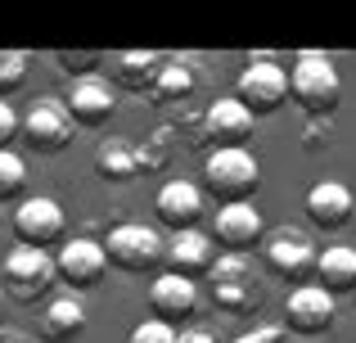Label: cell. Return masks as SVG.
I'll return each instance as SVG.
<instances>
[{"label": "cell", "instance_id": "cell-21", "mask_svg": "<svg viewBox=\"0 0 356 343\" xmlns=\"http://www.w3.org/2000/svg\"><path fill=\"white\" fill-rule=\"evenodd\" d=\"M163 59H167V54H158V50H122V54H113L108 63H113V77H118L127 90H154Z\"/></svg>", "mask_w": 356, "mask_h": 343}, {"label": "cell", "instance_id": "cell-6", "mask_svg": "<svg viewBox=\"0 0 356 343\" xmlns=\"http://www.w3.org/2000/svg\"><path fill=\"white\" fill-rule=\"evenodd\" d=\"M18 136H23L27 150H36V154H63L77 141V127H72V118H68V109H63L59 95H41L18 118Z\"/></svg>", "mask_w": 356, "mask_h": 343}, {"label": "cell", "instance_id": "cell-3", "mask_svg": "<svg viewBox=\"0 0 356 343\" xmlns=\"http://www.w3.org/2000/svg\"><path fill=\"white\" fill-rule=\"evenodd\" d=\"M208 298H212V308L226 312V317H248V312L261 308L266 294H261V280H257L248 257L226 253V257H217L212 271H208Z\"/></svg>", "mask_w": 356, "mask_h": 343}, {"label": "cell", "instance_id": "cell-4", "mask_svg": "<svg viewBox=\"0 0 356 343\" xmlns=\"http://www.w3.org/2000/svg\"><path fill=\"white\" fill-rule=\"evenodd\" d=\"M59 271H54V253L50 248H32V244H18L9 248L5 266H0V289L9 294L14 303H36L54 289Z\"/></svg>", "mask_w": 356, "mask_h": 343}, {"label": "cell", "instance_id": "cell-19", "mask_svg": "<svg viewBox=\"0 0 356 343\" xmlns=\"http://www.w3.org/2000/svg\"><path fill=\"white\" fill-rule=\"evenodd\" d=\"M316 285H321L325 294H334V298H343V294H356V248L348 244H330L316 253Z\"/></svg>", "mask_w": 356, "mask_h": 343}, {"label": "cell", "instance_id": "cell-12", "mask_svg": "<svg viewBox=\"0 0 356 343\" xmlns=\"http://www.w3.org/2000/svg\"><path fill=\"white\" fill-rule=\"evenodd\" d=\"M154 212L172 235H181V230H199L203 212H208V199H203V190L194 181H181V176H176V181H167L163 190H158Z\"/></svg>", "mask_w": 356, "mask_h": 343}, {"label": "cell", "instance_id": "cell-27", "mask_svg": "<svg viewBox=\"0 0 356 343\" xmlns=\"http://www.w3.org/2000/svg\"><path fill=\"white\" fill-rule=\"evenodd\" d=\"M176 339H181V330H176V326H163V321L149 317V321H140V326L131 330L127 343H176Z\"/></svg>", "mask_w": 356, "mask_h": 343}, {"label": "cell", "instance_id": "cell-5", "mask_svg": "<svg viewBox=\"0 0 356 343\" xmlns=\"http://www.w3.org/2000/svg\"><path fill=\"white\" fill-rule=\"evenodd\" d=\"M99 244H104L108 266L131 271V276H145V271H154V266L163 262L167 239L158 235L154 226H145V221H122V226H113Z\"/></svg>", "mask_w": 356, "mask_h": 343}, {"label": "cell", "instance_id": "cell-10", "mask_svg": "<svg viewBox=\"0 0 356 343\" xmlns=\"http://www.w3.org/2000/svg\"><path fill=\"white\" fill-rule=\"evenodd\" d=\"M252 136V113L239 104V99H212L208 113H203L199 131H194V141L208 145L212 150H243V141Z\"/></svg>", "mask_w": 356, "mask_h": 343}, {"label": "cell", "instance_id": "cell-28", "mask_svg": "<svg viewBox=\"0 0 356 343\" xmlns=\"http://www.w3.org/2000/svg\"><path fill=\"white\" fill-rule=\"evenodd\" d=\"M330 136H334V122H330V118H307V127H302V145H307V150L330 145Z\"/></svg>", "mask_w": 356, "mask_h": 343}, {"label": "cell", "instance_id": "cell-17", "mask_svg": "<svg viewBox=\"0 0 356 343\" xmlns=\"http://www.w3.org/2000/svg\"><path fill=\"white\" fill-rule=\"evenodd\" d=\"M14 235L32 248H45L63 235V208L50 199V194H27L14 208Z\"/></svg>", "mask_w": 356, "mask_h": 343}, {"label": "cell", "instance_id": "cell-7", "mask_svg": "<svg viewBox=\"0 0 356 343\" xmlns=\"http://www.w3.org/2000/svg\"><path fill=\"white\" fill-rule=\"evenodd\" d=\"M235 99L248 109L252 118L280 113V109H284V99H289V68H280V63L266 59V54L248 59V68H243L239 81H235Z\"/></svg>", "mask_w": 356, "mask_h": 343}, {"label": "cell", "instance_id": "cell-9", "mask_svg": "<svg viewBox=\"0 0 356 343\" xmlns=\"http://www.w3.org/2000/svg\"><path fill=\"white\" fill-rule=\"evenodd\" d=\"M334 317H339V298L325 294L321 285L312 280V285H293V289H289L284 321H280V326L293 330V335H302V339H316V335H325V330L334 326Z\"/></svg>", "mask_w": 356, "mask_h": 343}, {"label": "cell", "instance_id": "cell-29", "mask_svg": "<svg viewBox=\"0 0 356 343\" xmlns=\"http://www.w3.org/2000/svg\"><path fill=\"white\" fill-rule=\"evenodd\" d=\"M284 335H289L284 326H252V330H243L235 343H284Z\"/></svg>", "mask_w": 356, "mask_h": 343}, {"label": "cell", "instance_id": "cell-22", "mask_svg": "<svg viewBox=\"0 0 356 343\" xmlns=\"http://www.w3.org/2000/svg\"><path fill=\"white\" fill-rule=\"evenodd\" d=\"M194 81H199V72H194V59H190V54L163 59V68H158V81H154L158 104H181V99H190V95H194Z\"/></svg>", "mask_w": 356, "mask_h": 343}, {"label": "cell", "instance_id": "cell-26", "mask_svg": "<svg viewBox=\"0 0 356 343\" xmlns=\"http://www.w3.org/2000/svg\"><path fill=\"white\" fill-rule=\"evenodd\" d=\"M27 72H32V59L23 50H0V99H9L14 90H23Z\"/></svg>", "mask_w": 356, "mask_h": 343}, {"label": "cell", "instance_id": "cell-18", "mask_svg": "<svg viewBox=\"0 0 356 343\" xmlns=\"http://www.w3.org/2000/svg\"><path fill=\"white\" fill-rule=\"evenodd\" d=\"M149 312H154V321H163V326H181V321H190L194 312H199V285L185 280V276H154V285H149Z\"/></svg>", "mask_w": 356, "mask_h": 343}, {"label": "cell", "instance_id": "cell-8", "mask_svg": "<svg viewBox=\"0 0 356 343\" xmlns=\"http://www.w3.org/2000/svg\"><path fill=\"white\" fill-rule=\"evenodd\" d=\"M316 253H321V248L298 226H275L261 239V257H266V266L280 280H307V276L316 271Z\"/></svg>", "mask_w": 356, "mask_h": 343}, {"label": "cell", "instance_id": "cell-14", "mask_svg": "<svg viewBox=\"0 0 356 343\" xmlns=\"http://www.w3.org/2000/svg\"><path fill=\"white\" fill-rule=\"evenodd\" d=\"M266 239V226H261V212L252 203H230V208H217V221H212V244H221L226 253L248 257V248H261Z\"/></svg>", "mask_w": 356, "mask_h": 343}, {"label": "cell", "instance_id": "cell-20", "mask_svg": "<svg viewBox=\"0 0 356 343\" xmlns=\"http://www.w3.org/2000/svg\"><path fill=\"white\" fill-rule=\"evenodd\" d=\"M86 330V303L81 294H59V298L45 303L41 312V339L45 343H68Z\"/></svg>", "mask_w": 356, "mask_h": 343}, {"label": "cell", "instance_id": "cell-13", "mask_svg": "<svg viewBox=\"0 0 356 343\" xmlns=\"http://www.w3.org/2000/svg\"><path fill=\"white\" fill-rule=\"evenodd\" d=\"M163 262H167V271L172 276H185V280H208V271H212V262H217V244H212V235L208 230H181V235H172L167 239V248H163Z\"/></svg>", "mask_w": 356, "mask_h": 343}, {"label": "cell", "instance_id": "cell-31", "mask_svg": "<svg viewBox=\"0 0 356 343\" xmlns=\"http://www.w3.org/2000/svg\"><path fill=\"white\" fill-rule=\"evenodd\" d=\"M95 59H108V54H59V63H63L68 72H77V77H86V68H90Z\"/></svg>", "mask_w": 356, "mask_h": 343}, {"label": "cell", "instance_id": "cell-16", "mask_svg": "<svg viewBox=\"0 0 356 343\" xmlns=\"http://www.w3.org/2000/svg\"><path fill=\"white\" fill-rule=\"evenodd\" d=\"M307 221H312L316 230H325V235H334V230L352 226L356 217V194L348 190L343 181H316L312 190H307Z\"/></svg>", "mask_w": 356, "mask_h": 343}, {"label": "cell", "instance_id": "cell-2", "mask_svg": "<svg viewBox=\"0 0 356 343\" xmlns=\"http://www.w3.org/2000/svg\"><path fill=\"white\" fill-rule=\"evenodd\" d=\"M261 185V168L248 150H212L203 154V199H217V208L248 203Z\"/></svg>", "mask_w": 356, "mask_h": 343}, {"label": "cell", "instance_id": "cell-32", "mask_svg": "<svg viewBox=\"0 0 356 343\" xmlns=\"http://www.w3.org/2000/svg\"><path fill=\"white\" fill-rule=\"evenodd\" d=\"M176 343H217V335H208V330H181Z\"/></svg>", "mask_w": 356, "mask_h": 343}, {"label": "cell", "instance_id": "cell-11", "mask_svg": "<svg viewBox=\"0 0 356 343\" xmlns=\"http://www.w3.org/2000/svg\"><path fill=\"white\" fill-rule=\"evenodd\" d=\"M63 109H68V118H72V127H104L108 118H113V109H118V95H113V86H108L104 77H72V86L63 90Z\"/></svg>", "mask_w": 356, "mask_h": 343}, {"label": "cell", "instance_id": "cell-1", "mask_svg": "<svg viewBox=\"0 0 356 343\" xmlns=\"http://www.w3.org/2000/svg\"><path fill=\"white\" fill-rule=\"evenodd\" d=\"M289 95L298 109H307V118H330L343 95L339 63L325 50H298L293 68H289Z\"/></svg>", "mask_w": 356, "mask_h": 343}, {"label": "cell", "instance_id": "cell-24", "mask_svg": "<svg viewBox=\"0 0 356 343\" xmlns=\"http://www.w3.org/2000/svg\"><path fill=\"white\" fill-rule=\"evenodd\" d=\"M167 159H172V127H158V131H149L145 141L136 145V172H163Z\"/></svg>", "mask_w": 356, "mask_h": 343}, {"label": "cell", "instance_id": "cell-23", "mask_svg": "<svg viewBox=\"0 0 356 343\" xmlns=\"http://www.w3.org/2000/svg\"><path fill=\"white\" fill-rule=\"evenodd\" d=\"M95 172L104 176V181H131L136 172V145L131 141H118V136H108V141L95 145Z\"/></svg>", "mask_w": 356, "mask_h": 343}, {"label": "cell", "instance_id": "cell-33", "mask_svg": "<svg viewBox=\"0 0 356 343\" xmlns=\"http://www.w3.org/2000/svg\"><path fill=\"white\" fill-rule=\"evenodd\" d=\"M0 343H32V339L18 335V330H0Z\"/></svg>", "mask_w": 356, "mask_h": 343}, {"label": "cell", "instance_id": "cell-25", "mask_svg": "<svg viewBox=\"0 0 356 343\" xmlns=\"http://www.w3.org/2000/svg\"><path fill=\"white\" fill-rule=\"evenodd\" d=\"M27 190V159L14 150H0V203H23Z\"/></svg>", "mask_w": 356, "mask_h": 343}, {"label": "cell", "instance_id": "cell-15", "mask_svg": "<svg viewBox=\"0 0 356 343\" xmlns=\"http://www.w3.org/2000/svg\"><path fill=\"white\" fill-rule=\"evenodd\" d=\"M104 266H108L104 244H99V239H90V235L68 239V244H59V253H54V271H59V280L72 285V294H77V289H90V285H99Z\"/></svg>", "mask_w": 356, "mask_h": 343}, {"label": "cell", "instance_id": "cell-30", "mask_svg": "<svg viewBox=\"0 0 356 343\" xmlns=\"http://www.w3.org/2000/svg\"><path fill=\"white\" fill-rule=\"evenodd\" d=\"M18 136V113L9 99H0V150H9V141Z\"/></svg>", "mask_w": 356, "mask_h": 343}]
</instances>
